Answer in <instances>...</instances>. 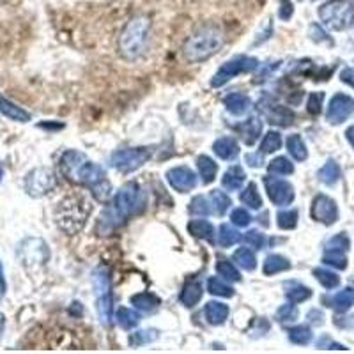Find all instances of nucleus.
Here are the masks:
<instances>
[{"label":"nucleus","mask_w":354,"mask_h":354,"mask_svg":"<svg viewBox=\"0 0 354 354\" xmlns=\"http://www.w3.org/2000/svg\"><path fill=\"white\" fill-rule=\"evenodd\" d=\"M59 167H61V174L69 183L91 189V194L97 202H106L112 195V185L105 170L88 160L80 151H66L61 156Z\"/></svg>","instance_id":"1"},{"label":"nucleus","mask_w":354,"mask_h":354,"mask_svg":"<svg viewBox=\"0 0 354 354\" xmlns=\"http://www.w3.org/2000/svg\"><path fill=\"white\" fill-rule=\"evenodd\" d=\"M145 209V194L137 183H126L115 197L112 198L106 209L101 213L97 221V232H112L117 227L124 225L126 221L135 214Z\"/></svg>","instance_id":"2"},{"label":"nucleus","mask_w":354,"mask_h":354,"mask_svg":"<svg viewBox=\"0 0 354 354\" xmlns=\"http://www.w3.org/2000/svg\"><path fill=\"white\" fill-rule=\"evenodd\" d=\"M225 43L221 28L213 24L202 25L183 44V55L192 64H198L218 53Z\"/></svg>","instance_id":"3"},{"label":"nucleus","mask_w":354,"mask_h":354,"mask_svg":"<svg viewBox=\"0 0 354 354\" xmlns=\"http://www.w3.org/2000/svg\"><path fill=\"white\" fill-rule=\"evenodd\" d=\"M151 20L145 15L133 17L119 36V53L126 61H137L144 55L149 39Z\"/></svg>","instance_id":"4"},{"label":"nucleus","mask_w":354,"mask_h":354,"mask_svg":"<svg viewBox=\"0 0 354 354\" xmlns=\"http://www.w3.org/2000/svg\"><path fill=\"white\" fill-rule=\"evenodd\" d=\"M88 213H91V205H87L85 198L73 195L59 202L55 209V221L62 232L75 236L84 229Z\"/></svg>","instance_id":"5"},{"label":"nucleus","mask_w":354,"mask_h":354,"mask_svg":"<svg viewBox=\"0 0 354 354\" xmlns=\"http://www.w3.org/2000/svg\"><path fill=\"white\" fill-rule=\"evenodd\" d=\"M319 18L333 30H344L354 20V6L347 0H330L319 8Z\"/></svg>","instance_id":"6"},{"label":"nucleus","mask_w":354,"mask_h":354,"mask_svg":"<svg viewBox=\"0 0 354 354\" xmlns=\"http://www.w3.org/2000/svg\"><path fill=\"white\" fill-rule=\"evenodd\" d=\"M94 289H96L97 312H100L101 322L105 326H110L113 317V298L109 271L105 268H97V271L94 273Z\"/></svg>","instance_id":"7"},{"label":"nucleus","mask_w":354,"mask_h":354,"mask_svg":"<svg viewBox=\"0 0 354 354\" xmlns=\"http://www.w3.org/2000/svg\"><path fill=\"white\" fill-rule=\"evenodd\" d=\"M259 68V61L255 57L250 55H239L234 57L230 61L221 66L216 71V75L211 80V87H223L227 82L236 78L238 75H245V73H252Z\"/></svg>","instance_id":"8"},{"label":"nucleus","mask_w":354,"mask_h":354,"mask_svg":"<svg viewBox=\"0 0 354 354\" xmlns=\"http://www.w3.org/2000/svg\"><path fill=\"white\" fill-rule=\"evenodd\" d=\"M151 160L149 147H133V149H121L110 156V165L122 174H131L140 169L144 163Z\"/></svg>","instance_id":"9"},{"label":"nucleus","mask_w":354,"mask_h":354,"mask_svg":"<svg viewBox=\"0 0 354 354\" xmlns=\"http://www.w3.org/2000/svg\"><path fill=\"white\" fill-rule=\"evenodd\" d=\"M24 186L27 195H30L34 198H39L44 197V195H48L50 192H53V188L57 186V177L46 167H37V169H32L30 172H27Z\"/></svg>","instance_id":"10"},{"label":"nucleus","mask_w":354,"mask_h":354,"mask_svg":"<svg viewBox=\"0 0 354 354\" xmlns=\"http://www.w3.org/2000/svg\"><path fill=\"white\" fill-rule=\"evenodd\" d=\"M17 255L21 264L27 266V268H32V266H43L44 262L48 261L50 250L48 245L43 239L28 238L20 243V246L17 250Z\"/></svg>","instance_id":"11"},{"label":"nucleus","mask_w":354,"mask_h":354,"mask_svg":"<svg viewBox=\"0 0 354 354\" xmlns=\"http://www.w3.org/2000/svg\"><path fill=\"white\" fill-rule=\"evenodd\" d=\"M268 197L274 205H289L294 201V188L290 183L277 177H264Z\"/></svg>","instance_id":"12"},{"label":"nucleus","mask_w":354,"mask_h":354,"mask_svg":"<svg viewBox=\"0 0 354 354\" xmlns=\"http://www.w3.org/2000/svg\"><path fill=\"white\" fill-rule=\"evenodd\" d=\"M312 218L315 221H321L324 225H333L338 220L337 202L328 195H317L312 202Z\"/></svg>","instance_id":"13"},{"label":"nucleus","mask_w":354,"mask_h":354,"mask_svg":"<svg viewBox=\"0 0 354 354\" xmlns=\"http://www.w3.org/2000/svg\"><path fill=\"white\" fill-rule=\"evenodd\" d=\"M354 112V100L346 94H335L328 106L326 117L331 124H342Z\"/></svg>","instance_id":"14"},{"label":"nucleus","mask_w":354,"mask_h":354,"mask_svg":"<svg viewBox=\"0 0 354 354\" xmlns=\"http://www.w3.org/2000/svg\"><path fill=\"white\" fill-rule=\"evenodd\" d=\"M167 181L179 194H188L197 186V176L194 170L185 165L174 167L167 172Z\"/></svg>","instance_id":"15"},{"label":"nucleus","mask_w":354,"mask_h":354,"mask_svg":"<svg viewBox=\"0 0 354 354\" xmlns=\"http://www.w3.org/2000/svg\"><path fill=\"white\" fill-rule=\"evenodd\" d=\"M261 110L266 115L268 122L277 126H290L294 122V113L283 105H273V103H261Z\"/></svg>","instance_id":"16"},{"label":"nucleus","mask_w":354,"mask_h":354,"mask_svg":"<svg viewBox=\"0 0 354 354\" xmlns=\"http://www.w3.org/2000/svg\"><path fill=\"white\" fill-rule=\"evenodd\" d=\"M0 113L4 117H8L9 121L12 122H28L32 119V115L24 110L21 106H18L17 103L9 101L8 97H4L0 94Z\"/></svg>","instance_id":"17"},{"label":"nucleus","mask_w":354,"mask_h":354,"mask_svg":"<svg viewBox=\"0 0 354 354\" xmlns=\"http://www.w3.org/2000/svg\"><path fill=\"white\" fill-rule=\"evenodd\" d=\"M213 151L221 160L232 161L239 156V144L232 137H221L213 144Z\"/></svg>","instance_id":"18"},{"label":"nucleus","mask_w":354,"mask_h":354,"mask_svg":"<svg viewBox=\"0 0 354 354\" xmlns=\"http://www.w3.org/2000/svg\"><path fill=\"white\" fill-rule=\"evenodd\" d=\"M230 310L225 303H220V301H209L205 305L204 308V315H205V321L213 324V326H220L223 322L227 321L229 317Z\"/></svg>","instance_id":"19"},{"label":"nucleus","mask_w":354,"mask_h":354,"mask_svg":"<svg viewBox=\"0 0 354 354\" xmlns=\"http://www.w3.org/2000/svg\"><path fill=\"white\" fill-rule=\"evenodd\" d=\"M223 105H225L227 112H230L232 115H245L246 112L252 106V101H250L248 96L239 93H232L229 96L223 97Z\"/></svg>","instance_id":"20"},{"label":"nucleus","mask_w":354,"mask_h":354,"mask_svg":"<svg viewBox=\"0 0 354 354\" xmlns=\"http://www.w3.org/2000/svg\"><path fill=\"white\" fill-rule=\"evenodd\" d=\"M202 283L198 280H188L183 287L181 292V303L186 306V308H194L195 305H198L202 299Z\"/></svg>","instance_id":"21"},{"label":"nucleus","mask_w":354,"mask_h":354,"mask_svg":"<svg viewBox=\"0 0 354 354\" xmlns=\"http://www.w3.org/2000/svg\"><path fill=\"white\" fill-rule=\"evenodd\" d=\"M238 131L246 145H254L262 133L261 119H257V117H250L248 121H245L241 126H238Z\"/></svg>","instance_id":"22"},{"label":"nucleus","mask_w":354,"mask_h":354,"mask_svg":"<svg viewBox=\"0 0 354 354\" xmlns=\"http://www.w3.org/2000/svg\"><path fill=\"white\" fill-rule=\"evenodd\" d=\"M129 303H131L137 310H140V312H147V314H149V312H154V310L161 305L160 298L153 292L133 294L131 298H129Z\"/></svg>","instance_id":"23"},{"label":"nucleus","mask_w":354,"mask_h":354,"mask_svg":"<svg viewBox=\"0 0 354 354\" xmlns=\"http://www.w3.org/2000/svg\"><path fill=\"white\" fill-rule=\"evenodd\" d=\"M245 179H246L245 170H243L239 165H234L227 170L225 176L221 177V185H223V188L225 189H229V192H238V189L243 186V183H245Z\"/></svg>","instance_id":"24"},{"label":"nucleus","mask_w":354,"mask_h":354,"mask_svg":"<svg viewBox=\"0 0 354 354\" xmlns=\"http://www.w3.org/2000/svg\"><path fill=\"white\" fill-rule=\"evenodd\" d=\"M188 230L195 238L205 239V241L214 243V227L207 220H192L188 223Z\"/></svg>","instance_id":"25"},{"label":"nucleus","mask_w":354,"mask_h":354,"mask_svg":"<svg viewBox=\"0 0 354 354\" xmlns=\"http://www.w3.org/2000/svg\"><path fill=\"white\" fill-rule=\"evenodd\" d=\"M197 167H198V174H201L202 183H204V185H211V183L216 179L218 165L214 163L213 160H211L209 156H205V154L198 156L197 158Z\"/></svg>","instance_id":"26"},{"label":"nucleus","mask_w":354,"mask_h":354,"mask_svg":"<svg viewBox=\"0 0 354 354\" xmlns=\"http://www.w3.org/2000/svg\"><path fill=\"white\" fill-rule=\"evenodd\" d=\"M287 270H290V262L287 261L286 257H282V255H278V254L268 255L264 261V266H262V271H264V274H268V277L282 273V271H287Z\"/></svg>","instance_id":"27"},{"label":"nucleus","mask_w":354,"mask_h":354,"mask_svg":"<svg viewBox=\"0 0 354 354\" xmlns=\"http://www.w3.org/2000/svg\"><path fill=\"white\" fill-rule=\"evenodd\" d=\"M117 324L122 328V330H133V328L138 326V322L142 321L140 314L135 312L131 308H126V306H119L117 308Z\"/></svg>","instance_id":"28"},{"label":"nucleus","mask_w":354,"mask_h":354,"mask_svg":"<svg viewBox=\"0 0 354 354\" xmlns=\"http://www.w3.org/2000/svg\"><path fill=\"white\" fill-rule=\"evenodd\" d=\"M287 151H289L290 156L296 161H305L308 158V151H306V145L303 142L301 135L294 133V135H289L287 137Z\"/></svg>","instance_id":"29"},{"label":"nucleus","mask_w":354,"mask_h":354,"mask_svg":"<svg viewBox=\"0 0 354 354\" xmlns=\"http://www.w3.org/2000/svg\"><path fill=\"white\" fill-rule=\"evenodd\" d=\"M340 174H342V172H340V167H338L337 161L330 160V161H326V165L319 170L317 177H319V181L324 183V185L333 186L335 183L340 179Z\"/></svg>","instance_id":"30"},{"label":"nucleus","mask_w":354,"mask_h":354,"mask_svg":"<svg viewBox=\"0 0 354 354\" xmlns=\"http://www.w3.org/2000/svg\"><path fill=\"white\" fill-rule=\"evenodd\" d=\"M209 201H211V205H213L211 209H213V213L218 214V216L225 214L227 209L232 205V201H230L229 195L220 192V189H213V192H211Z\"/></svg>","instance_id":"31"},{"label":"nucleus","mask_w":354,"mask_h":354,"mask_svg":"<svg viewBox=\"0 0 354 354\" xmlns=\"http://www.w3.org/2000/svg\"><path fill=\"white\" fill-rule=\"evenodd\" d=\"M312 296V290L308 287L301 286V283H294L290 282L289 286H286V298L289 299L290 303H303Z\"/></svg>","instance_id":"32"},{"label":"nucleus","mask_w":354,"mask_h":354,"mask_svg":"<svg viewBox=\"0 0 354 354\" xmlns=\"http://www.w3.org/2000/svg\"><path fill=\"white\" fill-rule=\"evenodd\" d=\"M234 262L238 266H241L243 270L245 271H254L255 268H257V259H255V254L254 250L250 248H239L236 254H234Z\"/></svg>","instance_id":"33"},{"label":"nucleus","mask_w":354,"mask_h":354,"mask_svg":"<svg viewBox=\"0 0 354 354\" xmlns=\"http://www.w3.org/2000/svg\"><path fill=\"white\" fill-rule=\"evenodd\" d=\"M239 239H241V234L234 229V227L227 225V223L220 225V229H218V245L223 246V248L234 246L236 243L239 241Z\"/></svg>","instance_id":"34"},{"label":"nucleus","mask_w":354,"mask_h":354,"mask_svg":"<svg viewBox=\"0 0 354 354\" xmlns=\"http://www.w3.org/2000/svg\"><path fill=\"white\" fill-rule=\"evenodd\" d=\"M241 202L245 205H248L250 209H261L262 207V198L257 192V185L255 183H250L245 189L239 195Z\"/></svg>","instance_id":"35"},{"label":"nucleus","mask_w":354,"mask_h":354,"mask_svg":"<svg viewBox=\"0 0 354 354\" xmlns=\"http://www.w3.org/2000/svg\"><path fill=\"white\" fill-rule=\"evenodd\" d=\"M353 305H354V289H351V287L340 290L335 298H331V306H333L337 312H347Z\"/></svg>","instance_id":"36"},{"label":"nucleus","mask_w":354,"mask_h":354,"mask_svg":"<svg viewBox=\"0 0 354 354\" xmlns=\"http://www.w3.org/2000/svg\"><path fill=\"white\" fill-rule=\"evenodd\" d=\"M216 273L221 278L229 280V282H239L241 280V273L238 271V268L230 261H225V259H221V261L216 262Z\"/></svg>","instance_id":"37"},{"label":"nucleus","mask_w":354,"mask_h":354,"mask_svg":"<svg viewBox=\"0 0 354 354\" xmlns=\"http://www.w3.org/2000/svg\"><path fill=\"white\" fill-rule=\"evenodd\" d=\"M314 277L317 278L319 283H321L324 289H335V287H338V283H340V278H338V274L333 273V271H330V270H324V268H315Z\"/></svg>","instance_id":"38"},{"label":"nucleus","mask_w":354,"mask_h":354,"mask_svg":"<svg viewBox=\"0 0 354 354\" xmlns=\"http://www.w3.org/2000/svg\"><path fill=\"white\" fill-rule=\"evenodd\" d=\"M289 340L296 346H306V344L312 342V330L308 326H294L289 330Z\"/></svg>","instance_id":"39"},{"label":"nucleus","mask_w":354,"mask_h":354,"mask_svg":"<svg viewBox=\"0 0 354 354\" xmlns=\"http://www.w3.org/2000/svg\"><path fill=\"white\" fill-rule=\"evenodd\" d=\"M268 170L273 176H289L294 172V165L290 163V160H287V156H278L268 165Z\"/></svg>","instance_id":"40"},{"label":"nucleus","mask_w":354,"mask_h":354,"mask_svg":"<svg viewBox=\"0 0 354 354\" xmlns=\"http://www.w3.org/2000/svg\"><path fill=\"white\" fill-rule=\"evenodd\" d=\"M207 290H209L213 296H221V298H232L234 289L230 286H227L225 282H221L220 278L213 277L207 280Z\"/></svg>","instance_id":"41"},{"label":"nucleus","mask_w":354,"mask_h":354,"mask_svg":"<svg viewBox=\"0 0 354 354\" xmlns=\"http://www.w3.org/2000/svg\"><path fill=\"white\" fill-rule=\"evenodd\" d=\"M282 147V137L278 131H270L264 135V140L261 144V153L262 154H271Z\"/></svg>","instance_id":"42"},{"label":"nucleus","mask_w":354,"mask_h":354,"mask_svg":"<svg viewBox=\"0 0 354 354\" xmlns=\"http://www.w3.org/2000/svg\"><path fill=\"white\" fill-rule=\"evenodd\" d=\"M277 223L282 230H292L298 225V211L287 209L277 214Z\"/></svg>","instance_id":"43"},{"label":"nucleus","mask_w":354,"mask_h":354,"mask_svg":"<svg viewBox=\"0 0 354 354\" xmlns=\"http://www.w3.org/2000/svg\"><path fill=\"white\" fill-rule=\"evenodd\" d=\"M322 262L328 266H333L337 270H346L347 268V257L340 250H326V254L322 257Z\"/></svg>","instance_id":"44"},{"label":"nucleus","mask_w":354,"mask_h":354,"mask_svg":"<svg viewBox=\"0 0 354 354\" xmlns=\"http://www.w3.org/2000/svg\"><path fill=\"white\" fill-rule=\"evenodd\" d=\"M211 202L207 201L205 197H202V195H197V197L194 198V201L189 202V213L195 214V216H207L209 213H213L211 211Z\"/></svg>","instance_id":"45"},{"label":"nucleus","mask_w":354,"mask_h":354,"mask_svg":"<svg viewBox=\"0 0 354 354\" xmlns=\"http://www.w3.org/2000/svg\"><path fill=\"white\" fill-rule=\"evenodd\" d=\"M158 331L156 330H142V331H137V333H133L131 337H129V344L131 346H142V344H149V342H154L158 338Z\"/></svg>","instance_id":"46"},{"label":"nucleus","mask_w":354,"mask_h":354,"mask_svg":"<svg viewBox=\"0 0 354 354\" xmlns=\"http://www.w3.org/2000/svg\"><path fill=\"white\" fill-rule=\"evenodd\" d=\"M245 243L255 250H262L266 246V236L261 230H248L245 234Z\"/></svg>","instance_id":"47"},{"label":"nucleus","mask_w":354,"mask_h":354,"mask_svg":"<svg viewBox=\"0 0 354 354\" xmlns=\"http://www.w3.org/2000/svg\"><path fill=\"white\" fill-rule=\"evenodd\" d=\"M349 246H351L349 238H347L344 232H340L328 241L326 250H340V252H346V250H349Z\"/></svg>","instance_id":"48"},{"label":"nucleus","mask_w":354,"mask_h":354,"mask_svg":"<svg viewBox=\"0 0 354 354\" xmlns=\"http://www.w3.org/2000/svg\"><path fill=\"white\" fill-rule=\"evenodd\" d=\"M277 319L280 322H292L294 319H298V310H296V305H294V303L283 305L282 308L277 312Z\"/></svg>","instance_id":"49"},{"label":"nucleus","mask_w":354,"mask_h":354,"mask_svg":"<svg viewBox=\"0 0 354 354\" xmlns=\"http://www.w3.org/2000/svg\"><path fill=\"white\" fill-rule=\"evenodd\" d=\"M230 221L236 227H248L250 221H252V216H250L248 211H245L243 207H238V209H234L232 214H230Z\"/></svg>","instance_id":"50"},{"label":"nucleus","mask_w":354,"mask_h":354,"mask_svg":"<svg viewBox=\"0 0 354 354\" xmlns=\"http://www.w3.org/2000/svg\"><path fill=\"white\" fill-rule=\"evenodd\" d=\"M322 101H324V94H322V93L310 94L308 103H306L308 113H312V115H319V113H321V110H322Z\"/></svg>","instance_id":"51"},{"label":"nucleus","mask_w":354,"mask_h":354,"mask_svg":"<svg viewBox=\"0 0 354 354\" xmlns=\"http://www.w3.org/2000/svg\"><path fill=\"white\" fill-rule=\"evenodd\" d=\"M294 15V6L290 0H280V8H278V17L282 18L283 21L290 20Z\"/></svg>","instance_id":"52"},{"label":"nucleus","mask_w":354,"mask_h":354,"mask_svg":"<svg viewBox=\"0 0 354 354\" xmlns=\"http://www.w3.org/2000/svg\"><path fill=\"white\" fill-rule=\"evenodd\" d=\"M271 36H273V21L266 20V24L262 25V30L257 32V39H255L254 44H262L264 41L270 39Z\"/></svg>","instance_id":"53"},{"label":"nucleus","mask_w":354,"mask_h":354,"mask_svg":"<svg viewBox=\"0 0 354 354\" xmlns=\"http://www.w3.org/2000/svg\"><path fill=\"white\" fill-rule=\"evenodd\" d=\"M310 37H312V39H314L315 43H319V41H326L328 39L326 32H324V30H322V28L319 27V25H312V27H310Z\"/></svg>","instance_id":"54"},{"label":"nucleus","mask_w":354,"mask_h":354,"mask_svg":"<svg viewBox=\"0 0 354 354\" xmlns=\"http://www.w3.org/2000/svg\"><path fill=\"white\" fill-rule=\"evenodd\" d=\"M340 80L344 82V84L351 85V87L354 88V69L351 68H346L342 73H340Z\"/></svg>","instance_id":"55"},{"label":"nucleus","mask_w":354,"mask_h":354,"mask_svg":"<svg viewBox=\"0 0 354 354\" xmlns=\"http://www.w3.org/2000/svg\"><path fill=\"white\" fill-rule=\"evenodd\" d=\"M245 160H246V163H248L250 167H254V169H257V167H262V154H259V153L246 154Z\"/></svg>","instance_id":"56"},{"label":"nucleus","mask_w":354,"mask_h":354,"mask_svg":"<svg viewBox=\"0 0 354 354\" xmlns=\"http://www.w3.org/2000/svg\"><path fill=\"white\" fill-rule=\"evenodd\" d=\"M6 290H8V282H6V274H4V266L0 262V301L4 299Z\"/></svg>","instance_id":"57"},{"label":"nucleus","mask_w":354,"mask_h":354,"mask_svg":"<svg viewBox=\"0 0 354 354\" xmlns=\"http://www.w3.org/2000/svg\"><path fill=\"white\" fill-rule=\"evenodd\" d=\"M69 312H71V314H75V315H82V305L80 303H73V306L71 308H69Z\"/></svg>","instance_id":"58"},{"label":"nucleus","mask_w":354,"mask_h":354,"mask_svg":"<svg viewBox=\"0 0 354 354\" xmlns=\"http://www.w3.org/2000/svg\"><path fill=\"white\" fill-rule=\"evenodd\" d=\"M346 137H347V140H349V144L354 147V126H351V128L347 129Z\"/></svg>","instance_id":"59"},{"label":"nucleus","mask_w":354,"mask_h":354,"mask_svg":"<svg viewBox=\"0 0 354 354\" xmlns=\"http://www.w3.org/2000/svg\"><path fill=\"white\" fill-rule=\"evenodd\" d=\"M4 326H6V317L4 314H0V337H2V333H4Z\"/></svg>","instance_id":"60"},{"label":"nucleus","mask_w":354,"mask_h":354,"mask_svg":"<svg viewBox=\"0 0 354 354\" xmlns=\"http://www.w3.org/2000/svg\"><path fill=\"white\" fill-rule=\"evenodd\" d=\"M2 177H4V167L0 163V183H2Z\"/></svg>","instance_id":"61"}]
</instances>
